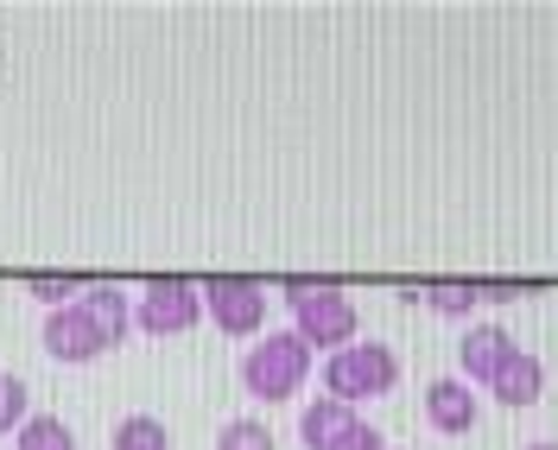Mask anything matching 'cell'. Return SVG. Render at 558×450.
I'll list each match as a JSON object with an SVG mask.
<instances>
[{
    "mask_svg": "<svg viewBox=\"0 0 558 450\" xmlns=\"http://www.w3.org/2000/svg\"><path fill=\"white\" fill-rule=\"evenodd\" d=\"M488 393H495L501 406H533V400L546 393V362H539V355H526V349H514V355L501 362V375L488 381Z\"/></svg>",
    "mask_w": 558,
    "mask_h": 450,
    "instance_id": "cell-11",
    "label": "cell"
},
{
    "mask_svg": "<svg viewBox=\"0 0 558 450\" xmlns=\"http://www.w3.org/2000/svg\"><path fill=\"white\" fill-rule=\"evenodd\" d=\"M400 387V355L387 343H343L337 355H324V393L362 406V400H387Z\"/></svg>",
    "mask_w": 558,
    "mask_h": 450,
    "instance_id": "cell-3",
    "label": "cell"
},
{
    "mask_svg": "<svg viewBox=\"0 0 558 450\" xmlns=\"http://www.w3.org/2000/svg\"><path fill=\"white\" fill-rule=\"evenodd\" d=\"M0 381H7V375H0Z\"/></svg>",
    "mask_w": 558,
    "mask_h": 450,
    "instance_id": "cell-20",
    "label": "cell"
},
{
    "mask_svg": "<svg viewBox=\"0 0 558 450\" xmlns=\"http://www.w3.org/2000/svg\"><path fill=\"white\" fill-rule=\"evenodd\" d=\"M204 317L222 337H267V285L260 279H204Z\"/></svg>",
    "mask_w": 558,
    "mask_h": 450,
    "instance_id": "cell-5",
    "label": "cell"
},
{
    "mask_svg": "<svg viewBox=\"0 0 558 450\" xmlns=\"http://www.w3.org/2000/svg\"><path fill=\"white\" fill-rule=\"evenodd\" d=\"M418 299L438 317H470L483 305V285H470V279H438V285H418Z\"/></svg>",
    "mask_w": 558,
    "mask_h": 450,
    "instance_id": "cell-12",
    "label": "cell"
},
{
    "mask_svg": "<svg viewBox=\"0 0 558 450\" xmlns=\"http://www.w3.org/2000/svg\"><path fill=\"white\" fill-rule=\"evenodd\" d=\"M312 343L299 330H267L260 343H247L242 355V393L260 400V406H286L299 387L312 381Z\"/></svg>",
    "mask_w": 558,
    "mask_h": 450,
    "instance_id": "cell-1",
    "label": "cell"
},
{
    "mask_svg": "<svg viewBox=\"0 0 558 450\" xmlns=\"http://www.w3.org/2000/svg\"><path fill=\"white\" fill-rule=\"evenodd\" d=\"M114 450H172V431H166V418H153V413H128L114 425Z\"/></svg>",
    "mask_w": 558,
    "mask_h": 450,
    "instance_id": "cell-14",
    "label": "cell"
},
{
    "mask_svg": "<svg viewBox=\"0 0 558 450\" xmlns=\"http://www.w3.org/2000/svg\"><path fill=\"white\" fill-rule=\"evenodd\" d=\"M526 450H558V445H526Z\"/></svg>",
    "mask_w": 558,
    "mask_h": 450,
    "instance_id": "cell-19",
    "label": "cell"
},
{
    "mask_svg": "<svg viewBox=\"0 0 558 450\" xmlns=\"http://www.w3.org/2000/svg\"><path fill=\"white\" fill-rule=\"evenodd\" d=\"M26 292H33L45 312H64V305H76V299L89 292V279H76V273H26Z\"/></svg>",
    "mask_w": 558,
    "mask_h": 450,
    "instance_id": "cell-15",
    "label": "cell"
},
{
    "mask_svg": "<svg viewBox=\"0 0 558 450\" xmlns=\"http://www.w3.org/2000/svg\"><path fill=\"white\" fill-rule=\"evenodd\" d=\"M134 324L146 337H184L204 324V279H146L140 285V305H134Z\"/></svg>",
    "mask_w": 558,
    "mask_h": 450,
    "instance_id": "cell-4",
    "label": "cell"
},
{
    "mask_svg": "<svg viewBox=\"0 0 558 450\" xmlns=\"http://www.w3.org/2000/svg\"><path fill=\"white\" fill-rule=\"evenodd\" d=\"M13 450H76V438H70V425L58 413H33L13 431Z\"/></svg>",
    "mask_w": 558,
    "mask_h": 450,
    "instance_id": "cell-13",
    "label": "cell"
},
{
    "mask_svg": "<svg viewBox=\"0 0 558 450\" xmlns=\"http://www.w3.org/2000/svg\"><path fill=\"white\" fill-rule=\"evenodd\" d=\"M476 413H483V400L470 393V381H463V375H445V381L425 387V418H432V431L463 438V431H476Z\"/></svg>",
    "mask_w": 558,
    "mask_h": 450,
    "instance_id": "cell-8",
    "label": "cell"
},
{
    "mask_svg": "<svg viewBox=\"0 0 558 450\" xmlns=\"http://www.w3.org/2000/svg\"><path fill=\"white\" fill-rule=\"evenodd\" d=\"M76 305L96 317V330L108 337V349L128 343V330H134V299H128V292H121L114 279H89V292H83Z\"/></svg>",
    "mask_w": 558,
    "mask_h": 450,
    "instance_id": "cell-9",
    "label": "cell"
},
{
    "mask_svg": "<svg viewBox=\"0 0 558 450\" xmlns=\"http://www.w3.org/2000/svg\"><path fill=\"white\" fill-rule=\"evenodd\" d=\"M216 450H279V438L267 431V418H229L216 431Z\"/></svg>",
    "mask_w": 558,
    "mask_h": 450,
    "instance_id": "cell-16",
    "label": "cell"
},
{
    "mask_svg": "<svg viewBox=\"0 0 558 450\" xmlns=\"http://www.w3.org/2000/svg\"><path fill=\"white\" fill-rule=\"evenodd\" d=\"M337 450H387V438L375 431V425H368V418H355V425L343 431V445H337Z\"/></svg>",
    "mask_w": 558,
    "mask_h": 450,
    "instance_id": "cell-18",
    "label": "cell"
},
{
    "mask_svg": "<svg viewBox=\"0 0 558 450\" xmlns=\"http://www.w3.org/2000/svg\"><path fill=\"white\" fill-rule=\"evenodd\" d=\"M514 349H521V343H514L501 324H470V330H463V343H457L463 381H470V387H488L495 375H501V362H508Z\"/></svg>",
    "mask_w": 558,
    "mask_h": 450,
    "instance_id": "cell-7",
    "label": "cell"
},
{
    "mask_svg": "<svg viewBox=\"0 0 558 450\" xmlns=\"http://www.w3.org/2000/svg\"><path fill=\"white\" fill-rule=\"evenodd\" d=\"M286 312H292V330L312 343V355H337L343 343H355V299L330 279H286Z\"/></svg>",
    "mask_w": 558,
    "mask_h": 450,
    "instance_id": "cell-2",
    "label": "cell"
},
{
    "mask_svg": "<svg viewBox=\"0 0 558 450\" xmlns=\"http://www.w3.org/2000/svg\"><path fill=\"white\" fill-rule=\"evenodd\" d=\"M355 418H362L355 406L330 400V393H317L312 406L299 413V445H305V450H337V445H343V431L355 425Z\"/></svg>",
    "mask_w": 558,
    "mask_h": 450,
    "instance_id": "cell-10",
    "label": "cell"
},
{
    "mask_svg": "<svg viewBox=\"0 0 558 450\" xmlns=\"http://www.w3.org/2000/svg\"><path fill=\"white\" fill-rule=\"evenodd\" d=\"M45 355L51 362H64V368H83V362H96L108 355V337L96 330V317L83 312V305H64V312H45Z\"/></svg>",
    "mask_w": 558,
    "mask_h": 450,
    "instance_id": "cell-6",
    "label": "cell"
},
{
    "mask_svg": "<svg viewBox=\"0 0 558 450\" xmlns=\"http://www.w3.org/2000/svg\"><path fill=\"white\" fill-rule=\"evenodd\" d=\"M26 418H33V387L20 381V375H7L0 381V438H13Z\"/></svg>",
    "mask_w": 558,
    "mask_h": 450,
    "instance_id": "cell-17",
    "label": "cell"
}]
</instances>
